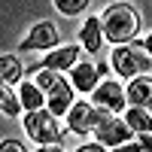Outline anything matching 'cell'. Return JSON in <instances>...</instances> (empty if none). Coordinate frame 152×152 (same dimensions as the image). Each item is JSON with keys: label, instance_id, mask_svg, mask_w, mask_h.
Listing matches in <instances>:
<instances>
[{"label": "cell", "instance_id": "9c48e42d", "mask_svg": "<svg viewBox=\"0 0 152 152\" xmlns=\"http://www.w3.org/2000/svg\"><path fill=\"white\" fill-rule=\"evenodd\" d=\"M70 82H73L76 91H82V94L94 91L97 82H100V67H97V64H91V61H82V64L70 67Z\"/></svg>", "mask_w": 152, "mask_h": 152}, {"label": "cell", "instance_id": "ffe728a7", "mask_svg": "<svg viewBox=\"0 0 152 152\" xmlns=\"http://www.w3.org/2000/svg\"><path fill=\"white\" fill-rule=\"evenodd\" d=\"M79 152H107V146L100 143V140H97V143H82V146H79Z\"/></svg>", "mask_w": 152, "mask_h": 152}, {"label": "cell", "instance_id": "d6986e66", "mask_svg": "<svg viewBox=\"0 0 152 152\" xmlns=\"http://www.w3.org/2000/svg\"><path fill=\"white\" fill-rule=\"evenodd\" d=\"M0 149H3V152H21L24 146H21L18 140H3V143H0Z\"/></svg>", "mask_w": 152, "mask_h": 152}, {"label": "cell", "instance_id": "8fae6325", "mask_svg": "<svg viewBox=\"0 0 152 152\" xmlns=\"http://www.w3.org/2000/svg\"><path fill=\"white\" fill-rule=\"evenodd\" d=\"M104 40H107V34H104V21H100V15L85 18L82 28H79V43H82V49L94 55V52H100Z\"/></svg>", "mask_w": 152, "mask_h": 152}, {"label": "cell", "instance_id": "277c9868", "mask_svg": "<svg viewBox=\"0 0 152 152\" xmlns=\"http://www.w3.org/2000/svg\"><path fill=\"white\" fill-rule=\"evenodd\" d=\"M91 134H94V140H100L107 149H113V146L128 143V140H131V134H134V128H131V125L125 122V119H119V113L104 110V113H100L97 128H94Z\"/></svg>", "mask_w": 152, "mask_h": 152}, {"label": "cell", "instance_id": "44dd1931", "mask_svg": "<svg viewBox=\"0 0 152 152\" xmlns=\"http://www.w3.org/2000/svg\"><path fill=\"white\" fill-rule=\"evenodd\" d=\"M143 43H146V52H149V55H152V34H149V37H146V40H143Z\"/></svg>", "mask_w": 152, "mask_h": 152}, {"label": "cell", "instance_id": "7c38bea8", "mask_svg": "<svg viewBox=\"0 0 152 152\" xmlns=\"http://www.w3.org/2000/svg\"><path fill=\"white\" fill-rule=\"evenodd\" d=\"M128 104H137V107H146L149 100H152V76L140 73V76H134V79H128Z\"/></svg>", "mask_w": 152, "mask_h": 152}, {"label": "cell", "instance_id": "7a4b0ae2", "mask_svg": "<svg viewBox=\"0 0 152 152\" xmlns=\"http://www.w3.org/2000/svg\"><path fill=\"white\" fill-rule=\"evenodd\" d=\"M110 64L113 70H116L119 76H125V79H134V76H140L146 70H152V55L146 52V43H119L116 49H113L110 55Z\"/></svg>", "mask_w": 152, "mask_h": 152}, {"label": "cell", "instance_id": "5b68a950", "mask_svg": "<svg viewBox=\"0 0 152 152\" xmlns=\"http://www.w3.org/2000/svg\"><path fill=\"white\" fill-rule=\"evenodd\" d=\"M100 113H104V107H97V104L73 100V107L67 113V128L73 134H91L97 128V122H100Z\"/></svg>", "mask_w": 152, "mask_h": 152}, {"label": "cell", "instance_id": "ac0fdd59", "mask_svg": "<svg viewBox=\"0 0 152 152\" xmlns=\"http://www.w3.org/2000/svg\"><path fill=\"white\" fill-rule=\"evenodd\" d=\"M131 149H140V152H152V131H146V134H137V140L131 143Z\"/></svg>", "mask_w": 152, "mask_h": 152}, {"label": "cell", "instance_id": "3957f363", "mask_svg": "<svg viewBox=\"0 0 152 152\" xmlns=\"http://www.w3.org/2000/svg\"><path fill=\"white\" fill-rule=\"evenodd\" d=\"M61 116H55L49 107H40V110H31L24 116V131L34 143L40 146H61V125H58Z\"/></svg>", "mask_w": 152, "mask_h": 152}, {"label": "cell", "instance_id": "30bf717a", "mask_svg": "<svg viewBox=\"0 0 152 152\" xmlns=\"http://www.w3.org/2000/svg\"><path fill=\"white\" fill-rule=\"evenodd\" d=\"M79 64V46H55V49H49L46 58H43V67L49 70H70Z\"/></svg>", "mask_w": 152, "mask_h": 152}, {"label": "cell", "instance_id": "ba28073f", "mask_svg": "<svg viewBox=\"0 0 152 152\" xmlns=\"http://www.w3.org/2000/svg\"><path fill=\"white\" fill-rule=\"evenodd\" d=\"M58 46V28L52 21H37L34 28H31V34L21 40V49H55Z\"/></svg>", "mask_w": 152, "mask_h": 152}, {"label": "cell", "instance_id": "e0dca14e", "mask_svg": "<svg viewBox=\"0 0 152 152\" xmlns=\"http://www.w3.org/2000/svg\"><path fill=\"white\" fill-rule=\"evenodd\" d=\"M58 12H64V15H82V9H88L91 0H52Z\"/></svg>", "mask_w": 152, "mask_h": 152}, {"label": "cell", "instance_id": "4fadbf2b", "mask_svg": "<svg viewBox=\"0 0 152 152\" xmlns=\"http://www.w3.org/2000/svg\"><path fill=\"white\" fill-rule=\"evenodd\" d=\"M18 94H21L24 113L46 107V88H43L40 82H37V79H28V82H21V85H18Z\"/></svg>", "mask_w": 152, "mask_h": 152}, {"label": "cell", "instance_id": "52a82bcc", "mask_svg": "<svg viewBox=\"0 0 152 152\" xmlns=\"http://www.w3.org/2000/svg\"><path fill=\"white\" fill-rule=\"evenodd\" d=\"M73 91H76L73 82H67L64 76H58V82L46 91V107L52 110L55 116H67L70 107H73V100H76V97H73Z\"/></svg>", "mask_w": 152, "mask_h": 152}, {"label": "cell", "instance_id": "8992f818", "mask_svg": "<svg viewBox=\"0 0 152 152\" xmlns=\"http://www.w3.org/2000/svg\"><path fill=\"white\" fill-rule=\"evenodd\" d=\"M91 97H94L97 107H104L110 113H125L128 110V91H125L116 79H100L97 88L91 91Z\"/></svg>", "mask_w": 152, "mask_h": 152}, {"label": "cell", "instance_id": "2e32d148", "mask_svg": "<svg viewBox=\"0 0 152 152\" xmlns=\"http://www.w3.org/2000/svg\"><path fill=\"white\" fill-rule=\"evenodd\" d=\"M0 110H3V116L15 119L18 113L24 110V104H21V94H18V91H12L9 85H3V94H0Z\"/></svg>", "mask_w": 152, "mask_h": 152}, {"label": "cell", "instance_id": "5bb4252c", "mask_svg": "<svg viewBox=\"0 0 152 152\" xmlns=\"http://www.w3.org/2000/svg\"><path fill=\"white\" fill-rule=\"evenodd\" d=\"M125 122L134 128V134H146V131H152V110L128 104V110H125Z\"/></svg>", "mask_w": 152, "mask_h": 152}, {"label": "cell", "instance_id": "9a60e30c", "mask_svg": "<svg viewBox=\"0 0 152 152\" xmlns=\"http://www.w3.org/2000/svg\"><path fill=\"white\" fill-rule=\"evenodd\" d=\"M21 73H24V67H21V61L15 55H3L0 58V79H3V85L21 82Z\"/></svg>", "mask_w": 152, "mask_h": 152}, {"label": "cell", "instance_id": "6da1fadb", "mask_svg": "<svg viewBox=\"0 0 152 152\" xmlns=\"http://www.w3.org/2000/svg\"><path fill=\"white\" fill-rule=\"evenodd\" d=\"M100 21H104V34L110 43H131L137 31H140V15L131 3H113L100 12Z\"/></svg>", "mask_w": 152, "mask_h": 152}]
</instances>
